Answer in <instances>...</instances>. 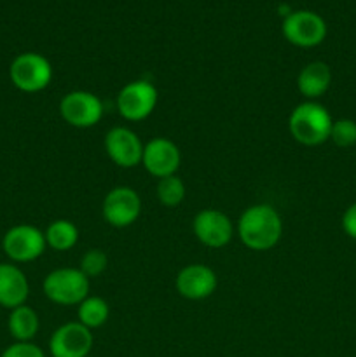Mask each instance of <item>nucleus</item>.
<instances>
[{"label": "nucleus", "instance_id": "a211bd4d", "mask_svg": "<svg viewBox=\"0 0 356 357\" xmlns=\"http://www.w3.org/2000/svg\"><path fill=\"white\" fill-rule=\"evenodd\" d=\"M110 317V305L101 296H87L77 305V321L91 331L103 326Z\"/></svg>", "mask_w": 356, "mask_h": 357}, {"label": "nucleus", "instance_id": "dca6fc26", "mask_svg": "<svg viewBox=\"0 0 356 357\" xmlns=\"http://www.w3.org/2000/svg\"><path fill=\"white\" fill-rule=\"evenodd\" d=\"M332 68L325 61H311L297 75V89L307 101H318L332 86Z\"/></svg>", "mask_w": 356, "mask_h": 357}, {"label": "nucleus", "instance_id": "39448f33", "mask_svg": "<svg viewBox=\"0 0 356 357\" xmlns=\"http://www.w3.org/2000/svg\"><path fill=\"white\" fill-rule=\"evenodd\" d=\"M157 100L159 93L150 80H131L117 94L119 115L129 122L143 121L156 110Z\"/></svg>", "mask_w": 356, "mask_h": 357}, {"label": "nucleus", "instance_id": "2eb2a0df", "mask_svg": "<svg viewBox=\"0 0 356 357\" xmlns=\"http://www.w3.org/2000/svg\"><path fill=\"white\" fill-rule=\"evenodd\" d=\"M30 296V282L17 265L0 264V307L16 309Z\"/></svg>", "mask_w": 356, "mask_h": 357}, {"label": "nucleus", "instance_id": "aec40b11", "mask_svg": "<svg viewBox=\"0 0 356 357\" xmlns=\"http://www.w3.org/2000/svg\"><path fill=\"white\" fill-rule=\"evenodd\" d=\"M156 194L161 204L166 206V208H177V206H180L184 202L187 188H185V183L181 181L180 176L171 174V176L161 178L157 181Z\"/></svg>", "mask_w": 356, "mask_h": 357}, {"label": "nucleus", "instance_id": "7ed1b4c3", "mask_svg": "<svg viewBox=\"0 0 356 357\" xmlns=\"http://www.w3.org/2000/svg\"><path fill=\"white\" fill-rule=\"evenodd\" d=\"M91 279L86 278L79 268H56L45 275L42 282L44 295L56 305H79L89 296Z\"/></svg>", "mask_w": 356, "mask_h": 357}, {"label": "nucleus", "instance_id": "1a4fd4ad", "mask_svg": "<svg viewBox=\"0 0 356 357\" xmlns=\"http://www.w3.org/2000/svg\"><path fill=\"white\" fill-rule=\"evenodd\" d=\"M142 213V199L131 187H115L105 195L101 215L110 227L126 229L131 227Z\"/></svg>", "mask_w": 356, "mask_h": 357}, {"label": "nucleus", "instance_id": "6ab92c4d", "mask_svg": "<svg viewBox=\"0 0 356 357\" xmlns=\"http://www.w3.org/2000/svg\"><path fill=\"white\" fill-rule=\"evenodd\" d=\"M44 236L47 246L52 248L54 251H59V253L72 250L79 243V229L70 220H54L52 223H49Z\"/></svg>", "mask_w": 356, "mask_h": 357}, {"label": "nucleus", "instance_id": "b1692460", "mask_svg": "<svg viewBox=\"0 0 356 357\" xmlns=\"http://www.w3.org/2000/svg\"><path fill=\"white\" fill-rule=\"evenodd\" d=\"M342 230L346 236L356 241V202H353L342 215Z\"/></svg>", "mask_w": 356, "mask_h": 357}, {"label": "nucleus", "instance_id": "f03ea898", "mask_svg": "<svg viewBox=\"0 0 356 357\" xmlns=\"http://www.w3.org/2000/svg\"><path fill=\"white\" fill-rule=\"evenodd\" d=\"M332 124L334 119L330 112L318 101H302L288 117L290 135L304 146H318L328 142Z\"/></svg>", "mask_w": 356, "mask_h": 357}, {"label": "nucleus", "instance_id": "9b49d317", "mask_svg": "<svg viewBox=\"0 0 356 357\" xmlns=\"http://www.w3.org/2000/svg\"><path fill=\"white\" fill-rule=\"evenodd\" d=\"M192 232L195 239L206 248L220 250L225 248L234 237V223L229 216L218 209H202L194 216Z\"/></svg>", "mask_w": 356, "mask_h": 357}, {"label": "nucleus", "instance_id": "412c9836", "mask_svg": "<svg viewBox=\"0 0 356 357\" xmlns=\"http://www.w3.org/2000/svg\"><path fill=\"white\" fill-rule=\"evenodd\" d=\"M107 267H108V255L105 253L103 250H100V248L87 250L79 261V271L89 279L98 278V275L103 274V272L107 271Z\"/></svg>", "mask_w": 356, "mask_h": 357}, {"label": "nucleus", "instance_id": "ddd939ff", "mask_svg": "<svg viewBox=\"0 0 356 357\" xmlns=\"http://www.w3.org/2000/svg\"><path fill=\"white\" fill-rule=\"evenodd\" d=\"M142 164L147 173L161 180L177 174L181 164V152L173 139L157 136L143 146Z\"/></svg>", "mask_w": 356, "mask_h": 357}, {"label": "nucleus", "instance_id": "393cba45", "mask_svg": "<svg viewBox=\"0 0 356 357\" xmlns=\"http://www.w3.org/2000/svg\"><path fill=\"white\" fill-rule=\"evenodd\" d=\"M87 357H93V356H87Z\"/></svg>", "mask_w": 356, "mask_h": 357}, {"label": "nucleus", "instance_id": "f3484780", "mask_svg": "<svg viewBox=\"0 0 356 357\" xmlns=\"http://www.w3.org/2000/svg\"><path fill=\"white\" fill-rule=\"evenodd\" d=\"M7 328L14 342H31L40 330V319L38 314L24 303L10 310Z\"/></svg>", "mask_w": 356, "mask_h": 357}, {"label": "nucleus", "instance_id": "6e6552de", "mask_svg": "<svg viewBox=\"0 0 356 357\" xmlns=\"http://www.w3.org/2000/svg\"><path fill=\"white\" fill-rule=\"evenodd\" d=\"M283 37L297 47H316L327 37V23L313 10L288 13L283 21Z\"/></svg>", "mask_w": 356, "mask_h": 357}, {"label": "nucleus", "instance_id": "5701e85b", "mask_svg": "<svg viewBox=\"0 0 356 357\" xmlns=\"http://www.w3.org/2000/svg\"><path fill=\"white\" fill-rule=\"evenodd\" d=\"M0 357H45V352L34 342H14Z\"/></svg>", "mask_w": 356, "mask_h": 357}, {"label": "nucleus", "instance_id": "f8f14e48", "mask_svg": "<svg viewBox=\"0 0 356 357\" xmlns=\"http://www.w3.org/2000/svg\"><path fill=\"white\" fill-rule=\"evenodd\" d=\"M103 146L108 159L122 169H131V167L142 164L143 146L145 145L133 129L124 128V126L112 128L105 135Z\"/></svg>", "mask_w": 356, "mask_h": 357}, {"label": "nucleus", "instance_id": "4468645a", "mask_svg": "<svg viewBox=\"0 0 356 357\" xmlns=\"http://www.w3.org/2000/svg\"><path fill=\"white\" fill-rule=\"evenodd\" d=\"M178 295L187 300H205L215 293L218 278L215 271L205 264H191L181 268L177 275Z\"/></svg>", "mask_w": 356, "mask_h": 357}, {"label": "nucleus", "instance_id": "f257e3e1", "mask_svg": "<svg viewBox=\"0 0 356 357\" xmlns=\"http://www.w3.org/2000/svg\"><path fill=\"white\" fill-rule=\"evenodd\" d=\"M236 232L251 251H269L283 236V220L269 204H253L241 213Z\"/></svg>", "mask_w": 356, "mask_h": 357}, {"label": "nucleus", "instance_id": "4be33fe9", "mask_svg": "<svg viewBox=\"0 0 356 357\" xmlns=\"http://www.w3.org/2000/svg\"><path fill=\"white\" fill-rule=\"evenodd\" d=\"M330 139L341 149H349L356 145V122L353 119H339L334 121L330 131Z\"/></svg>", "mask_w": 356, "mask_h": 357}, {"label": "nucleus", "instance_id": "0eeeda50", "mask_svg": "<svg viewBox=\"0 0 356 357\" xmlns=\"http://www.w3.org/2000/svg\"><path fill=\"white\" fill-rule=\"evenodd\" d=\"M59 115L72 128L89 129L103 117V101L89 91H70L59 101Z\"/></svg>", "mask_w": 356, "mask_h": 357}, {"label": "nucleus", "instance_id": "9d476101", "mask_svg": "<svg viewBox=\"0 0 356 357\" xmlns=\"http://www.w3.org/2000/svg\"><path fill=\"white\" fill-rule=\"evenodd\" d=\"M94 345L93 331L79 321L65 323L49 338V354L52 357H87Z\"/></svg>", "mask_w": 356, "mask_h": 357}, {"label": "nucleus", "instance_id": "423d86ee", "mask_svg": "<svg viewBox=\"0 0 356 357\" xmlns=\"http://www.w3.org/2000/svg\"><path fill=\"white\" fill-rule=\"evenodd\" d=\"M2 248L10 261L28 264L44 255L47 243H45L44 232L38 227L21 223L7 230L2 239Z\"/></svg>", "mask_w": 356, "mask_h": 357}, {"label": "nucleus", "instance_id": "20e7f679", "mask_svg": "<svg viewBox=\"0 0 356 357\" xmlns=\"http://www.w3.org/2000/svg\"><path fill=\"white\" fill-rule=\"evenodd\" d=\"M9 77L16 89L23 93H38L51 84L52 65L38 52H23L10 63Z\"/></svg>", "mask_w": 356, "mask_h": 357}]
</instances>
